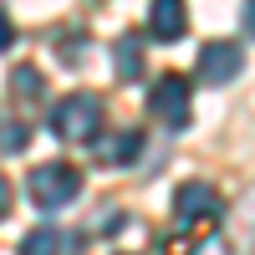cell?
Listing matches in <instances>:
<instances>
[{"mask_svg":"<svg viewBox=\"0 0 255 255\" xmlns=\"http://www.w3.org/2000/svg\"><path fill=\"white\" fill-rule=\"evenodd\" d=\"M15 46V26H10V15L0 10V51H10Z\"/></svg>","mask_w":255,"mask_h":255,"instance_id":"obj_13","label":"cell"},{"mask_svg":"<svg viewBox=\"0 0 255 255\" xmlns=\"http://www.w3.org/2000/svg\"><path fill=\"white\" fill-rule=\"evenodd\" d=\"M5 215H10V184L0 179V220H5Z\"/></svg>","mask_w":255,"mask_h":255,"instance_id":"obj_14","label":"cell"},{"mask_svg":"<svg viewBox=\"0 0 255 255\" xmlns=\"http://www.w3.org/2000/svg\"><path fill=\"white\" fill-rule=\"evenodd\" d=\"M199 250V240H189V235H168L163 240V255H194Z\"/></svg>","mask_w":255,"mask_h":255,"instance_id":"obj_12","label":"cell"},{"mask_svg":"<svg viewBox=\"0 0 255 255\" xmlns=\"http://www.w3.org/2000/svg\"><path fill=\"white\" fill-rule=\"evenodd\" d=\"M20 143H26V128L10 123V118H0V148H5V153H15Z\"/></svg>","mask_w":255,"mask_h":255,"instance_id":"obj_11","label":"cell"},{"mask_svg":"<svg viewBox=\"0 0 255 255\" xmlns=\"http://www.w3.org/2000/svg\"><path fill=\"white\" fill-rule=\"evenodd\" d=\"M220 215H225V199H220L209 184H184L179 194H174V220H179V230H194V235H199V230H209Z\"/></svg>","mask_w":255,"mask_h":255,"instance_id":"obj_3","label":"cell"},{"mask_svg":"<svg viewBox=\"0 0 255 255\" xmlns=\"http://www.w3.org/2000/svg\"><path fill=\"white\" fill-rule=\"evenodd\" d=\"M245 67V51L235 46V41H215V46L199 51V77L209 82V87H225V82H235Z\"/></svg>","mask_w":255,"mask_h":255,"instance_id":"obj_5","label":"cell"},{"mask_svg":"<svg viewBox=\"0 0 255 255\" xmlns=\"http://www.w3.org/2000/svg\"><path fill=\"white\" fill-rule=\"evenodd\" d=\"M82 235H67V230H31L20 240V255H77Z\"/></svg>","mask_w":255,"mask_h":255,"instance_id":"obj_7","label":"cell"},{"mask_svg":"<svg viewBox=\"0 0 255 255\" xmlns=\"http://www.w3.org/2000/svg\"><path fill=\"white\" fill-rule=\"evenodd\" d=\"M10 97H15V102H41V97H46L41 72H36V67H15V72H10Z\"/></svg>","mask_w":255,"mask_h":255,"instance_id":"obj_10","label":"cell"},{"mask_svg":"<svg viewBox=\"0 0 255 255\" xmlns=\"http://www.w3.org/2000/svg\"><path fill=\"white\" fill-rule=\"evenodd\" d=\"M97 128H102V102H97L92 92H72V97H61L56 113H51V133H56L61 143H92Z\"/></svg>","mask_w":255,"mask_h":255,"instance_id":"obj_1","label":"cell"},{"mask_svg":"<svg viewBox=\"0 0 255 255\" xmlns=\"http://www.w3.org/2000/svg\"><path fill=\"white\" fill-rule=\"evenodd\" d=\"M113 61H118V77H123V82L143 77V51H138V36H118V41H113Z\"/></svg>","mask_w":255,"mask_h":255,"instance_id":"obj_9","label":"cell"},{"mask_svg":"<svg viewBox=\"0 0 255 255\" xmlns=\"http://www.w3.org/2000/svg\"><path fill=\"white\" fill-rule=\"evenodd\" d=\"M184 26H189L184 0H153V5H148V31H153V41H179Z\"/></svg>","mask_w":255,"mask_h":255,"instance_id":"obj_6","label":"cell"},{"mask_svg":"<svg viewBox=\"0 0 255 255\" xmlns=\"http://www.w3.org/2000/svg\"><path fill=\"white\" fill-rule=\"evenodd\" d=\"M26 194H31V204H41V209H61V204H72V199L82 194V174H77L72 163H41V168H31Z\"/></svg>","mask_w":255,"mask_h":255,"instance_id":"obj_2","label":"cell"},{"mask_svg":"<svg viewBox=\"0 0 255 255\" xmlns=\"http://www.w3.org/2000/svg\"><path fill=\"white\" fill-rule=\"evenodd\" d=\"M148 113H153L163 128H184L189 123V82L179 72H163L148 92Z\"/></svg>","mask_w":255,"mask_h":255,"instance_id":"obj_4","label":"cell"},{"mask_svg":"<svg viewBox=\"0 0 255 255\" xmlns=\"http://www.w3.org/2000/svg\"><path fill=\"white\" fill-rule=\"evenodd\" d=\"M143 153V133H113L108 143L97 148V163H108V168H128Z\"/></svg>","mask_w":255,"mask_h":255,"instance_id":"obj_8","label":"cell"}]
</instances>
